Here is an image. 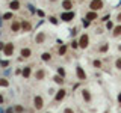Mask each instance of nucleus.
Returning <instances> with one entry per match:
<instances>
[{
	"mask_svg": "<svg viewBox=\"0 0 121 113\" xmlns=\"http://www.w3.org/2000/svg\"><path fill=\"white\" fill-rule=\"evenodd\" d=\"M103 6H104L103 0H91V3H89L91 11H100V9H103Z\"/></svg>",
	"mask_w": 121,
	"mask_h": 113,
	"instance_id": "1",
	"label": "nucleus"
},
{
	"mask_svg": "<svg viewBox=\"0 0 121 113\" xmlns=\"http://www.w3.org/2000/svg\"><path fill=\"white\" fill-rule=\"evenodd\" d=\"M79 45H80V48H86L89 45V36L86 35V33H83L80 36V39H79Z\"/></svg>",
	"mask_w": 121,
	"mask_h": 113,
	"instance_id": "2",
	"label": "nucleus"
},
{
	"mask_svg": "<svg viewBox=\"0 0 121 113\" xmlns=\"http://www.w3.org/2000/svg\"><path fill=\"white\" fill-rule=\"evenodd\" d=\"M74 18V12L73 11H67V12H64L62 15H60V20L62 21H71Z\"/></svg>",
	"mask_w": 121,
	"mask_h": 113,
	"instance_id": "3",
	"label": "nucleus"
},
{
	"mask_svg": "<svg viewBox=\"0 0 121 113\" xmlns=\"http://www.w3.org/2000/svg\"><path fill=\"white\" fill-rule=\"evenodd\" d=\"M14 44L12 42H8L6 45H5V48H3V51H5V54L6 56H11V54H12V53H14Z\"/></svg>",
	"mask_w": 121,
	"mask_h": 113,
	"instance_id": "4",
	"label": "nucleus"
},
{
	"mask_svg": "<svg viewBox=\"0 0 121 113\" xmlns=\"http://www.w3.org/2000/svg\"><path fill=\"white\" fill-rule=\"evenodd\" d=\"M85 18H86V20H89V21H94V20H97V18H98V15H97V11H89V12L85 15Z\"/></svg>",
	"mask_w": 121,
	"mask_h": 113,
	"instance_id": "5",
	"label": "nucleus"
},
{
	"mask_svg": "<svg viewBox=\"0 0 121 113\" xmlns=\"http://www.w3.org/2000/svg\"><path fill=\"white\" fill-rule=\"evenodd\" d=\"M20 2H18V0H11V2H9V9L11 11H18V9H20Z\"/></svg>",
	"mask_w": 121,
	"mask_h": 113,
	"instance_id": "6",
	"label": "nucleus"
},
{
	"mask_svg": "<svg viewBox=\"0 0 121 113\" xmlns=\"http://www.w3.org/2000/svg\"><path fill=\"white\" fill-rule=\"evenodd\" d=\"M73 5H74L73 0H64V2H62V8L65 11H71V9H73Z\"/></svg>",
	"mask_w": 121,
	"mask_h": 113,
	"instance_id": "7",
	"label": "nucleus"
},
{
	"mask_svg": "<svg viewBox=\"0 0 121 113\" xmlns=\"http://www.w3.org/2000/svg\"><path fill=\"white\" fill-rule=\"evenodd\" d=\"M20 29H21V23H18L17 20H14L12 24H11V30H12V32H18Z\"/></svg>",
	"mask_w": 121,
	"mask_h": 113,
	"instance_id": "8",
	"label": "nucleus"
},
{
	"mask_svg": "<svg viewBox=\"0 0 121 113\" xmlns=\"http://www.w3.org/2000/svg\"><path fill=\"white\" fill-rule=\"evenodd\" d=\"M35 41H36V44H43L44 41H45V33H44V32H39V33L36 35Z\"/></svg>",
	"mask_w": 121,
	"mask_h": 113,
	"instance_id": "9",
	"label": "nucleus"
},
{
	"mask_svg": "<svg viewBox=\"0 0 121 113\" xmlns=\"http://www.w3.org/2000/svg\"><path fill=\"white\" fill-rule=\"evenodd\" d=\"M43 98L41 97H35V107H36V110H39V109H43Z\"/></svg>",
	"mask_w": 121,
	"mask_h": 113,
	"instance_id": "10",
	"label": "nucleus"
},
{
	"mask_svg": "<svg viewBox=\"0 0 121 113\" xmlns=\"http://www.w3.org/2000/svg\"><path fill=\"white\" fill-rule=\"evenodd\" d=\"M77 77L80 78V80H85L86 78V74H85V71L82 69V66H77Z\"/></svg>",
	"mask_w": 121,
	"mask_h": 113,
	"instance_id": "11",
	"label": "nucleus"
},
{
	"mask_svg": "<svg viewBox=\"0 0 121 113\" xmlns=\"http://www.w3.org/2000/svg\"><path fill=\"white\" fill-rule=\"evenodd\" d=\"M30 54H32V50L30 48H23L21 50V57H30Z\"/></svg>",
	"mask_w": 121,
	"mask_h": 113,
	"instance_id": "12",
	"label": "nucleus"
},
{
	"mask_svg": "<svg viewBox=\"0 0 121 113\" xmlns=\"http://www.w3.org/2000/svg\"><path fill=\"white\" fill-rule=\"evenodd\" d=\"M64 97H65V90L64 89H60L58 93H56V98H55V101H60V100H64Z\"/></svg>",
	"mask_w": 121,
	"mask_h": 113,
	"instance_id": "13",
	"label": "nucleus"
},
{
	"mask_svg": "<svg viewBox=\"0 0 121 113\" xmlns=\"http://www.w3.org/2000/svg\"><path fill=\"white\" fill-rule=\"evenodd\" d=\"M21 29L24 30V32H27V30L32 29V24H30L29 21H23V23H21Z\"/></svg>",
	"mask_w": 121,
	"mask_h": 113,
	"instance_id": "14",
	"label": "nucleus"
},
{
	"mask_svg": "<svg viewBox=\"0 0 121 113\" xmlns=\"http://www.w3.org/2000/svg\"><path fill=\"white\" fill-rule=\"evenodd\" d=\"M112 35L115 36V38L121 35V24H120V26H117V27H113V33H112Z\"/></svg>",
	"mask_w": 121,
	"mask_h": 113,
	"instance_id": "15",
	"label": "nucleus"
},
{
	"mask_svg": "<svg viewBox=\"0 0 121 113\" xmlns=\"http://www.w3.org/2000/svg\"><path fill=\"white\" fill-rule=\"evenodd\" d=\"M29 75H30V66H26L24 69H23V77H26V78H27Z\"/></svg>",
	"mask_w": 121,
	"mask_h": 113,
	"instance_id": "16",
	"label": "nucleus"
},
{
	"mask_svg": "<svg viewBox=\"0 0 121 113\" xmlns=\"http://www.w3.org/2000/svg\"><path fill=\"white\" fill-rule=\"evenodd\" d=\"M108 48H109V44H108V42H103V45H101V47L98 48V50H100L101 53H104L106 50H108Z\"/></svg>",
	"mask_w": 121,
	"mask_h": 113,
	"instance_id": "17",
	"label": "nucleus"
},
{
	"mask_svg": "<svg viewBox=\"0 0 121 113\" xmlns=\"http://www.w3.org/2000/svg\"><path fill=\"white\" fill-rule=\"evenodd\" d=\"M50 59H52V54H50V53H43V60L47 62V60H50Z\"/></svg>",
	"mask_w": 121,
	"mask_h": 113,
	"instance_id": "18",
	"label": "nucleus"
},
{
	"mask_svg": "<svg viewBox=\"0 0 121 113\" xmlns=\"http://www.w3.org/2000/svg\"><path fill=\"white\" fill-rule=\"evenodd\" d=\"M9 18H14V14L12 12H8V14L3 15V20H9Z\"/></svg>",
	"mask_w": 121,
	"mask_h": 113,
	"instance_id": "19",
	"label": "nucleus"
},
{
	"mask_svg": "<svg viewBox=\"0 0 121 113\" xmlns=\"http://www.w3.org/2000/svg\"><path fill=\"white\" fill-rule=\"evenodd\" d=\"M43 77H44V71H43V69H39V71L36 73V78H38V80H41Z\"/></svg>",
	"mask_w": 121,
	"mask_h": 113,
	"instance_id": "20",
	"label": "nucleus"
},
{
	"mask_svg": "<svg viewBox=\"0 0 121 113\" xmlns=\"http://www.w3.org/2000/svg\"><path fill=\"white\" fill-rule=\"evenodd\" d=\"M83 98H85L86 101H89V100H91V95H89L88 90H83Z\"/></svg>",
	"mask_w": 121,
	"mask_h": 113,
	"instance_id": "21",
	"label": "nucleus"
},
{
	"mask_svg": "<svg viewBox=\"0 0 121 113\" xmlns=\"http://www.w3.org/2000/svg\"><path fill=\"white\" fill-rule=\"evenodd\" d=\"M59 54H65V51H67V47H65V45H62V47H59Z\"/></svg>",
	"mask_w": 121,
	"mask_h": 113,
	"instance_id": "22",
	"label": "nucleus"
},
{
	"mask_svg": "<svg viewBox=\"0 0 121 113\" xmlns=\"http://www.w3.org/2000/svg\"><path fill=\"white\" fill-rule=\"evenodd\" d=\"M106 29H108V30L113 29V24H112V21H106Z\"/></svg>",
	"mask_w": 121,
	"mask_h": 113,
	"instance_id": "23",
	"label": "nucleus"
},
{
	"mask_svg": "<svg viewBox=\"0 0 121 113\" xmlns=\"http://www.w3.org/2000/svg\"><path fill=\"white\" fill-rule=\"evenodd\" d=\"M48 20H50L52 24H58V18H56V17H50Z\"/></svg>",
	"mask_w": 121,
	"mask_h": 113,
	"instance_id": "24",
	"label": "nucleus"
},
{
	"mask_svg": "<svg viewBox=\"0 0 121 113\" xmlns=\"http://www.w3.org/2000/svg\"><path fill=\"white\" fill-rule=\"evenodd\" d=\"M115 66L118 68V69H121V57H120V59H117V62H115Z\"/></svg>",
	"mask_w": 121,
	"mask_h": 113,
	"instance_id": "25",
	"label": "nucleus"
},
{
	"mask_svg": "<svg viewBox=\"0 0 121 113\" xmlns=\"http://www.w3.org/2000/svg\"><path fill=\"white\" fill-rule=\"evenodd\" d=\"M71 47H73V48L80 47V45H79V41H73V42H71Z\"/></svg>",
	"mask_w": 121,
	"mask_h": 113,
	"instance_id": "26",
	"label": "nucleus"
},
{
	"mask_svg": "<svg viewBox=\"0 0 121 113\" xmlns=\"http://www.w3.org/2000/svg\"><path fill=\"white\" fill-rule=\"evenodd\" d=\"M0 86H8V81L5 78H0Z\"/></svg>",
	"mask_w": 121,
	"mask_h": 113,
	"instance_id": "27",
	"label": "nucleus"
},
{
	"mask_svg": "<svg viewBox=\"0 0 121 113\" xmlns=\"http://www.w3.org/2000/svg\"><path fill=\"white\" fill-rule=\"evenodd\" d=\"M94 66H95V68L101 66V62H100V60H94Z\"/></svg>",
	"mask_w": 121,
	"mask_h": 113,
	"instance_id": "28",
	"label": "nucleus"
},
{
	"mask_svg": "<svg viewBox=\"0 0 121 113\" xmlns=\"http://www.w3.org/2000/svg\"><path fill=\"white\" fill-rule=\"evenodd\" d=\"M55 81H56V83H59V85H62V81H64V80H62L60 77H55Z\"/></svg>",
	"mask_w": 121,
	"mask_h": 113,
	"instance_id": "29",
	"label": "nucleus"
},
{
	"mask_svg": "<svg viewBox=\"0 0 121 113\" xmlns=\"http://www.w3.org/2000/svg\"><path fill=\"white\" fill-rule=\"evenodd\" d=\"M15 112L21 113V112H23V107H21V105H17V107H15Z\"/></svg>",
	"mask_w": 121,
	"mask_h": 113,
	"instance_id": "30",
	"label": "nucleus"
},
{
	"mask_svg": "<svg viewBox=\"0 0 121 113\" xmlns=\"http://www.w3.org/2000/svg\"><path fill=\"white\" fill-rule=\"evenodd\" d=\"M58 73H59L60 75H65V71H64V69H62V68H59V69H58Z\"/></svg>",
	"mask_w": 121,
	"mask_h": 113,
	"instance_id": "31",
	"label": "nucleus"
},
{
	"mask_svg": "<svg viewBox=\"0 0 121 113\" xmlns=\"http://www.w3.org/2000/svg\"><path fill=\"white\" fill-rule=\"evenodd\" d=\"M0 65H2V66H6L8 62H6V60H2V62H0Z\"/></svg>",
	"mask_w": 121,
	"mask_h": 113,
	"instance_id": "32",
	"label": "nucleus"
},
{
	"mask_svg": "<svg viewBox=\"0 0 121 113\" xmlns=\"http://www.w3.org/2000/svg\"><path fill=\"white\" fill-rule=\"evenodd\" d=\"M64 113H74V112L71 110V109H65V112H64Z\"/></svg>",
	"mask_w": 121,
	"mask_h": 113,
	"instance_id": "33",
	"label": "nucleus"
},
{
	"mask_svg": "<svg viewBox=\"0 0 121 113\" xmlns=\"http://www.w3.org/2000/svg\"><path fill=\"white\" fill-rule=\"evenodd\" d=\"M117 21H118V23H121V12L118 14V17H117Z\"/></svg>",
	"mask_w": 121,
	"mask_h": 113,
	"instance_id": "34",
	"label": "nucleus"
},
{
	"mask_svg": "<svg viewBox=\"0 0 121 113\" xmlns=\"http://www.w3.org/2000/svg\"><path fill=\"white\" fill-rule=\"evenodd\" d=\"M101 21H109V15H106V17H103V20Z\"/></svg>",
	"mask_w": 121,
	"mask_h": 113,
	"instance_id": "35",
	"label": "nucleus"
},
{
	"mask_svg": "<svg viewBox=\"0 0 121 113\" xmlns=\"http://www.w3.org/2000/svg\"><path fill=\"white\" fill-rule=\"evenodd\" d=\"M6 113H14V110H12V109H8V110H6Z\"/></svg>",
	"mask_w": 121,
	"mask_h": 113,
	"instance_id": "36",
	"label": "nucleus"
},
{
	"mask_svg": "<svg viewBox=\"0 0 121 113\" xmlns=\"http://www.w3.org/2000/svg\"><path fill=\"white\" fill-rule=\"evenodd\" d=\"M118 101H120V104H121V93L118 95Z\"/></svg>",
	"mask_w": 121,
	"mask_h": 113,
	"instance_id": "37",
	"label": "nucleus"
},
{
	"mask_svg": "<svg viewBox=\"0 0 121 113\" xmlns=\"http://www.w3.org/2000/svg\"><path fill=\"white\" fill-rule=\"evenodd\" d=\"M0 103H3V97L2 95H0Z\"/></svg>",
	"mask_w": 121,
	"mask_h": 113,
	"instance_id": "38",
	"label": "nucleus"
},
{
	"mask_svg": "<svg viewBox=\"0 0 121 113\" xmlns=\"http://www.w3.org/2000/svg\"><path fill=\"white\" fill-rule=\"evenodd\" d=\"M48 2H56V0H48Z\"/></svg>",
	"mask_w": 121,
	"mask_h": 113,
	"instance_id": "39",
	"label": "nucleus"
},
{
	"mask_svg": "<svg viewBox=\"0 0 121 113\" xmlns=\"http://www.w3.org/2000/svg\"><path fill=\"white\" fill-rule=\"evenodd\" d=\"M118 48H120V51H121V45H120V47H118Z\"/></svg>",
	"mask_w": 121,
	"mask_h": 113,
	"instance_id": "40",
	"label": "nucleus"
},
{
	"mask_svg": "<svg viewBox=\"0 0 121 113\" xmlns=\"http://www.w3.org/2000/svg\"><path fill=\"white\" fill-rule=\"evenodd\" d=\"M8 2H11V0H8Z\"/></svg>",
	"mask_w": 121,
	"mask_h": 113,
	"instance_id": "41",
	"label": "nucleus"
}]
</instances>
